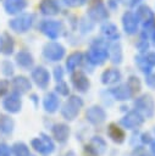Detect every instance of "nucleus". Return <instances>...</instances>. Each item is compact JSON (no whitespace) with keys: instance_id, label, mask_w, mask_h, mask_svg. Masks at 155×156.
<instances>
[{"instance_id":"obj_1","label":"nucleus","mask_w":155,"mask_h":156,"mask_svg":"<svg viewBox=\"0 0 155 156\" xmlns=\"http://www.w3.org/2000/svg\"><path fill=\"white\" fill-rule=\"evenodd\" d=\"M109 56V50L105 48V43L101 39H96L89 51L87 52V58L93 65H101Z\"/></svg>"},{"instance_id":"obj_2","label":"nucleus","mask_w":155,"mask_h":156,"mask_svg":"<svg viewBox=\"0 0 155 156\" xmlns=\"http://www.w3.org/2000/svg\"><path fill=\"white\" fill-rule=\"evenodd\" d=\"M34 22V15L33 13H18L16 17L9 21V27L16 32V33H26L31 29L32 24Z\"/></svg>"},{"instance_id":"obj_3","label":"nucleus","mask_w":155,"mask_h":156,"mask_svg":"<svg viewBox=\"0 0 155 156\" xmlns=\"http://www.w3.org/2000/svg\"><path fill=\"white\" fill-rule=\"evenodd\" d=\"M39 29L48 38L55 40L56 38L60 37L63 27H62V23L60 21H56V20H43L39 23Z\"/></svg>"},{"instance_id":"obj_4","label":"nucleus","mask_w":155,"mask_h":156,"mask_svg":"<svg viewBox=\"0 0 155 156\" xmlns=\"http://www.w3.org/2000/svg\"><path fill=\"white\" fill-rule=\"evenodd\" d=\"M135 16L139 22L143 23L144 29H151L155 24V13L146 5H139L135 10Z\"/></svg>"},{"instance_id":"obj_5","label":"nucleus","mask_w":155,"mask_h":156,"mask_svg":"<svg viewBox=\"0 0 155 156\" xmlns=\"http://www.w3.org/2000/svg\"><path fill=\"white\" fill-rule=\"evenodd\" d=\"M88 16L90 17L92 21L103 22V21H105V20L109 18L107 7L103 4L101 0H96L93 4H90V6L88 9Z\"/></svg>"},{"instance_id":"obj_6","label":"nucleus","mask_w":155,"mask_h":156,"mask_svg":"<svg viewBox=\"0 0 155 156\" xmlns=\"http://www.w3.org/2000/svg\"><path fill=\"white\" fill-rule=\"evenodd\" d=\"M43 55L49 61H59V60H61L63 57L65 49L59 43L51 41V43L45 44V46L43 48Z\"/></svg>"},{"instance_id":"obj_7","label":"nucleus","mask_w":155,"mask_h":156,"mask_svg":"<svg viewBox=\"0 0 155 156\" xmlns=\"http://www.w3.org/2000/svg\"><path fill=\"white\" fill-rule=\"evenodd\" d=\"M138 24H139V21L135 16L134 12H131V11H126L122 16V26H123V29L127 34H135L137 30H138Z\"/></svg>"},{"instance_id":"obj_8","label":"nucleus","mask_w":155,"mask_h":156,"mask_svg":"<svg viewBox=\"0 0 155 156\" xmlns=\"http://www.w3.org/2000/svg\"><path fill=\"white\" fill-rule=\"evenodd\" d=\"M83 105L81 98L77 96H72L71 99H68V101L66 102L65 107L62 108V115L67 118V119H73L76 117V115L79 111V107Z\"/></svg>"},{"instance_id":"obj_9","label":"nucleus","mask_w":155,"mask_h":156,"mask_svg":"<svg viewBox=\"0 0 155 156\" xmlns=\"http://www.w3.org/2000/svg\"><path fill=\"white\" fill-rule=\"evenodd\" d=\"M28 6V0H5L4 9L7 15L22 13Z\"/></svg>"},{"instance_id":"obj_10","label":"nucleus","mask_w":155,"mask_h":156,"mask_svg":"<svg viewBox=\"0 0 155 156\" xmlns=\"http://www.w3.org/2000/svg\"><path fill=\"white\" fill-rule=\"evenodd\" d=\"M21 106H22V101H21L20 94L16 91L10 94L2 100V107L11 113H17L21 110Z\"/></svg>"},{"instance_id":"obj_11","label":"nucleus","mask_w":155,"mask_h":156,"mask_svg":"<svg viewBox=\"0 0 155 156\" xmlns=\"http://www.w3.org/2000/svg\"><path fill=\"white\" fill-rule=\"evenodd\" d=\"M32 79L34 80V83L38 87L46 88V85L49 84V80H50V74L44 67L39 66V67H35L32 71Z\"/></svg>"},{"instance_id":"obj_12","label":"nucleus","mask_w":155,"mask_h":156,"mask_svg":"<svg viewBox=\"0 0 155 156\" xmlns=\"http://www.w3.org/2000/svg\"><path fill=\"white\" fill-rule=\"evenodd\" d=\"M41 136H43V138L33 139V140H32V146H33L37 151H39L40 154L48 155V154H50V152L54 150V145H52L51 140H50L48 136H45V135H41Z\"/></svg>"},{"instance_id":"obj_13","label":"nucleus","mask_w":155,"mask_h":156,"mask_svg":"<svg viewBox=\"0 0 155 156\" xmlns=\"http://www.w3.org/2000/svg\"><path fill=\"white\" fill-rule=\"evenodd\" d=\"M39 11L44 16H55L60 12V4L57 0H41L39 4Z\"/></svg>"},{"instance_id":"obj_14","label":"nucleus","mask_w":155,"mask_h":156,"mask_svg":"<svg viewBox=\"0 0 155 156\" xmlns=\"http://www.w3.org/2000/svg\"><path fill=\"white\" fill-rule=\"evenodd\" d=\"M15 49L13 38L9 33H2L0 35V52L4 55H11Z\"/></svg>"},{"instance_id":"obj_15","label":"nucleus","mask_w":155,"mask_h":156,"mask_svg":"<svg viewBox=\"0 0 155 156\" xmlns=\"http://www.w3.org/2000/svg\"><path fill=\"white\" fill-rule=\"evenodd\" d=\"M135 107L144 112L146 116H151L154 111V102L149 95H144L135 101Z\"/></svg>"},{"instance_id":"obj_16","label":"nucleus","mask_w":155,"mask_h":156,"mask_svg":"<svg viewBox=\"0 0 155 156\" xmlns=\"http://www.w3.org/2000/svg\"><path fill=\"white\" fill-rule=\"evenodd\" d=\"M12 88L15 89L16 93L23 94L31 89V82L28 78H26L23 76H17L12 79Z\"/></svg>"},{"instance_id":"obj_17","label":"nucleus","mask_w":155,"mask_h":156,"mask_svg":"<svg viewBox=\"0 0 155 156\" xmlns=\"http://www.w3.org/2000/svg\"><path fill=\"white\" fill-rule=\"evenodd\" d=\"M33 62H34L33 56H32L28 51L22 50V51H20V52L16 54V63H17L21 68H23V69H29V68L33 66Z\"/></svg>"},{"instance_id":"obj_18","label":"nucleus","mask_w":155,"mask_h":156,"mask_svg":"<svg viewBox=\"0 0 155 156\" xmlns=\"http://www.w3.org/2000/svg\"><path fill=\"white\" fill-rule=\"evenodd\" d=\"M72 83H73L74 88L77 90H81V91L87 90L89 87V80L82 72H77L72 76Z\"/></svg>"},{"instance_id":"obj_19","label":"nucleus","mask_w":155,"mask_h":156,"mask_svg":"<svg viewBox=\"0 0 155 156\" xmlns=\"http://www.w3.org/2000/svg\"><path fill=\"white\" fill-rule=\"evenodd\" d=\"M142 122H143V119H142V117L137 112H129L122 119V124L124 127H127L128 129H133V128L138 127L139 124H142Z\"/></svg>"},{"instance_id":"obj_20","label":"nucleus","mask_w":155,"mask_h":156,"mask_svg":"<svg viewBox=\"0 0 155 156\" xmlns=\"http://www.w3.org/2000/svg\"><path fill=\"white\" fill-rule=\"evenodd\" d=\"M101 79H103L104 84H114V83H117L121 79V73H120L118 69L110 68V69H106L103 73Z\"/></svg>"},{"instance_id":"obj_21","label":"nucleus","mask_w":155,"mask_h":156,"mask_svg":"<svg viewBox=\"0 0 155 156\" xmlns=\"http://www.w3.org/2000/svg\"><path fill=\"white\" fill-rule=\"evenodd\" d=\"M87 118L93 123H100L105 119V112L100 107H92L87 111Z\"/></svg>"},{"instance_id":"obj_22","label":"nucleus","mask_w":155,"mask_h":156,"mask_svg":"<svg viewBox=\"0 0 155 156\" xmlns=\"http://www.w3.org/2000/svg\"><path fill=\"white\" fill-rule=\"evenodd\" d=\"M101 30H103V34H104L107 39H110V40H116V39H118V37H120L118 29H117V27H116L114 23H109V22L105 23V24L103 26Z\"/></svg>"},{"instance_id":"obj_23","label":"nucleus","mask_w":155,"mask_h":156,"mask_svg":"<svg viewBox=\"0 0 155 156\" xmlns=\"http://www.w3.org/2000/svg\"><path fill=\"white\" fill-rule=\"evenodd\" d=\"M12 130H13V121L9 116L0 113V132L4 134H10Z\"/></svg>"},{"instance_id":"obj_24","label":"nucleus","mask_w":155,"mask_h":156,"mask_svg":"<svg viewBox=\"0 0 155 156\" xmlns=\"http://www.w3.org/2000/svg\"><path fill=\"white\" fill-rule=\"evenodd\" d=\"M59 106V99L56 98L55 94L50 93L45 96L44 99V107L46 111H50V112H54Z\"/></svg>"},{"instance_id":"obj_25","label":"nucleus","mask_w":155,"mask_h":156,"mask_svg":"<svg viewBox=\"0 0 155 156\" xmlns=\"http://www.w3.org/2000/svg\"><path fill=\"white\" fill-rule=\"evenodd\" d=\"M112 93H114L115 98H117L118 100H126L132 94V91H131V89H129V87L127 84H123V85H120V87L115 88L112 90Z\"/></svg>"},{"instance_id":"obj_26","label":"nucleus","mask_w":155,"mask_h":156,"mask_svg":"<svg viewBox=\"0 0 155 156\" xmlns=\"http://www.w3.org/2000/svg\"><path fill=\"white\" fill-rule=\"evenodd\" d=\"M70 134V129L65 124H57L54 128V135L59 141H65Z\"/></svg>"},{"instance_id":"obj_27","label":"nucleus","mask_w":155,"mask_h":156,"mask_svg":"<svg viewBox=\"0 0 155 156\" xmlns=\"http://www.w3.org/2000/svg\"><path fill=\"white\" fill-rule=\"evenodd\" d=\"M109 54H110V58L114 63H120L122 61V51H121L120 44H112Z\"/></svg>"},{"instance_id":"obj_28","label":"nucleus","mask_w":155,"mask_h":156,"mask_svg":"<svg viewBox=\"0 0 155 156\" xmlns=\"http://www.w3.org/2000/svg\"><path fill=\"white\" fill-rule=\"evenodd\" d=\"M81 61H82V54L81 52H73V54H71L70 56H68V58H67V68L70 69V71H74L76 69V67L81 63Z\"/></svg>"},{"instance_id":"obj_29","label":"nucleus","mask_w":155,"mask_h":156,"mask_svg":"<svg viewBox=\"0 0 155 156\" xmlns=\"http://www.w3.org/2000/svg\"><path fill=\"white\" fill-rule=\"evenodd\" d=\"M12 151L15 156H29V150L26 144L23 143H16L12 146Z\"/></svg>"},{"instance_id":"obj_30","label":"nucleus","mask_w":155,"mask_h":156,"mask_svg":"<svg viewBox=\"0 0 155 156\" xmlns=\"http://www.w3.org/2000/svg\"><path fill=\"white\" fill-rule=\"evenodd\" d=\"M109 134H110V136H111L115 141H118V143H121V141L123 140V138H124L123 132H122L118 127H116V126H114V124L110 126V128H109Z\"/></svg>"},{"instance_id":"obj_31","label":"nucleus","mask_w":155,"mask_h":156,"mask_svg":"<svg viewBox=\"0 0 155 156\" xmlns=\"http://www.w3.org/2000/svg\"><path fill=\"white\" fill-rule=\"evenodd\" d=\"M135 62H137L138 67H139L143 72H145V73H149V72H150L151 65L149 63L146 56H145V57H143V56H138V57H135Z\"/></svg>"},{"instance_id":"obj_32","label":"nucleus","mask_w":155,"mask_h":156,"mask_svg":"<svg viewBox=\"0 0 155 156\" xmlns=\"http://www.w3.org/2000/svg\"><path fill=\"white\" fill-rule=\"evenodd\" d=\"M0 69H1V73L6 77H10L13 74V65L9 61V60H4L1 63H0Z\"/></svg>"},{"instance_id":"obj_33","label":"nucleus","mask_w":155,"mask_h":156,"mask_svg":"<svg viewBox=\"0 0 155 156\" xmlns=\"http://www.w3.org/2000/svg\"><path fill=\"white\" fill-rule=\"evenodd\" d=\"M9 90V82L6 79H0V96L5 95Z\"/></svg>"},{"instance_id":"obj_34","label":"nucleus","mask_w":155,"mask_h":156,"mask_svg":"<svg viewBox=\"0 0 155 156\" xmlns=\"http://www.w3.org/2000/svg\"><path fill=\"white\" fill-rule=\"evenodd\" d=\"M87 0H63V2L67 5V6H71V7H77V6H81Z\"/></svg>"},{"instance_id":"obj_35","label":"nucleus","mask_w":155,"mask_h":156,"mask_svg":"<svg viewBox=\"0 0 155 156\" xmlns=\"http://www.w3.org/2000/svg\"><path fill=\"white\" fill-rule=\"evenodd\" d=\"M0 156H11L10 147L6 144H4V143L0 144Z\"/></svg>"},{"instance_id":"obj_36","label":"nucleus","mask_w":155,"mask_h":156,"mask_svg":"<svg viewBox=\"0 0 155 156\" xmlns=\"http://www.w3.org/2000/svg\"><path fill=\"white\" fill-rule=\"evenodd\" d=\"M137 45V48L139 49V51H145L146 49H148V41H146V39H140L139 40V43L138 44H135Z\"/></svg>"},{"instance_id":"obj_37","label":"nucleus","mask_w":155,"mask_h":156,"mask_svg":"<svg viewBox=\"0 0 155 156\" xmlns=\"http://www.w3.org/2000/svg\"><path fill=\"white\" fill-rule=\"evenodd\" d=\"M56 89H57V91H59L60 94H62V95H67V94H68V89H67V85H66L65 83L59 84Z\"/></svg>"},{"instance_id":"obj_38","label":"nucleus","mask_w":155,"mask_h":156,"mask_svg":"<svg viewBox=\"0 0 155 156\" xmlns=\"http://www.w3.org/2000/svg\"><path fill=\"white\" fill-rule=\"evenodd\" d=\"M146 84L149 85V87H153V88H155V73H151V74H149L148 77H146Z\"/></svg>"},{"instance_id":"obj_39","label":"nucleus","mask_w":155,"mask_h":156,"mask_svg":"<svg viewBox=\"0 0 155 156\" xmlns=\"http://www.w3.org/2000/svg\"><path fill=\"white\" fill-rule=\"evenodd\" d=\"M62 77H63V71H62V68H61V67H56V68H55V78H56V80H61Z\"/></svg>"},{"instance_id":"obj_40","label":"nucleus","mask_w":155,"mask_h":156,"mask_svg":"<svg viewBox=\"0 0 155 156\" xmlns=\"http://www.w3.org/2000/svg\"><path fill=\"white\" fill-rule=\"evenodd\" d=\"M117 6H118V2H117V0H109V1H107V9L115 10Z\"/></svg>"},{"instance_id":"obj_41","label":"nucleus","mask_w":155,"mask_h":156,"mask_svg":"<svg viewBox=\"0 0 155 156\" xmlns=\"http://www.w3.org/2000/svg\"><path fill=\"white\" fill-rule=\"evenodd\" d=\"M146 58H148V61H149V63H150L151 66L155 65V52H150V54H148V55H146Z\"/></svg>"},{"instance_id":"obj_42","label":"nucleus","mask_w":155,"mask_h":156,"mask_svg":"<svg viewBox=\"0 0 155 156\" xmlns=\"http://www.w3.org/2000/svg\"><path fill=\"white\" fill-rule=\"evenodd\" d=\"M137 156H148V154H146L145 151H143V150H140V151H138V154H137Z\"/></svg>"},{"instance_id":"obj_43","label":"nucleus","mask_w":155,"mask_h":156,"mask_svg":"<svg viewBox=\"0 0 155 156\" xmlns=\"http://www.w3.org/2000/svg\"><path fill=\"white\" fill-rule=\"evenodd\" d=\"M151 150H153V154H154V156H155V141H154L153 145H151Z\"/></svg>"},{"instance_id":"obj_44","label":"nucleus","mask_w":155,"mask_h":156,"mask_svg":"<svg viewBox=\"0 0 155 156\" xmlns=\"http://www.w3.org/2000/svg\"><path fill=\"white\" fill-rule=\"evenodd\" d=\"M154 45H155V34H154Z\"/></svg>"}]
</instances>
